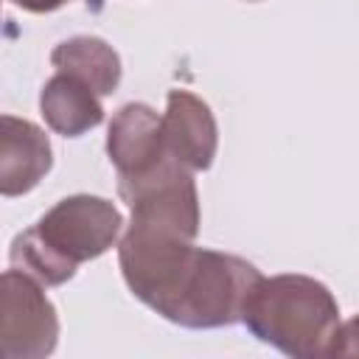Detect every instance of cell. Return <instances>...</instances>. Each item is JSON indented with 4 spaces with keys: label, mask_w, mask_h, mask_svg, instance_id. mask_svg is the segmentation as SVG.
Segmentation results:
<instances>
[{
    "label": "cell",
    "mask_w": 359,
    "mask_h": 359,
    "mask_svg": "<svg viewBox=\"0 0 359 359\" xmlns=\"http://www.w3.org/2000/svg\"><path fill=\"white\" fill-rule=\"evenodd\" d=\"M118 264L137 300L185 328L238 323L252 286L264 278L238 255L196 247L191 236L140 222H129Z\"/></svg>",
    "instance_id": "1"
},
{
    "label": "cell",
    "mask_w": 359,
    "mask_h": 359,
    "mask_svg": "<svg viewBox=\"0 0 359 359\" xmlns=\"http://www.w3.org/2000/svg\"><path fill=\"white\" fill-rule=\"evenodd\" d=\"M121 227L123 219L112 202L90 194L67 196L11 241V266L42 286H59L76 275L79 264L104 255Z\"/></svg>",
    "instance_id": "2"
},
{
    "label": "cell",
    "mask_w": 359,
    "mask_h": 359,
    "mask_svg": "<svg viewBox=\"0 0 359 359\" xmlns=\"http://www.w3.org/2000/svg\"><path fill=\"white\" fill-rule=\"evenodd\" d=\"M241 323L252 337L286 356H328L339 328V306L328 286L314 278L275 275L252 286L241 309Z\"/></svg>",
    "instance_id": "3"
},
{
    "label": "cell",
    "mask_w": 359,
    "mask_h": 359,
    "mask_svg": "<svg viewBox=\"0 0 359 359\" xmlns=\"http://www.w3.org/2000/svg\"><path fill=\"white\" fill-rule=\"evenodd\" d=\"M59 320L42 283L20 269H6L0 294V345L6 359H42L56 348Z\"/></svg>",
    "instance_id": "4"
},
{
    "label": "cell",
    "mask_w": 359,
    "mask_h": 359,
    "mask_svg": "<svg viewBox=\"0 0 359 359\" xmlns=\"http://www.w3.org/2000/svg\"><path fill=\"white\" fill-rule=\"evenodd\" d=\"M107 154L118 180H132L157 168L165 157H171L163 137V115H157L149 104H123L112 115Z\"/></svg>",
    "instance_id": "5"
},
{
    "label": "cell",
    "mask_w": 359,
    "mask_h": 359,
    "mask_svg": "<svg viewBox=\"0 0 359 359\" xmlns=\"http://www.w3.org/2000/svg\"><path fill=\"white\" fill-rule=\"evenodd\" d=\"M163 137L174 160L191 171L210 168L219 146V129L210 107L188 90H171L163 112Z\"/></svg>",
    "instance_id": "6"
},
{
    "label": "cell",
    "mask_w": 359,
    "mask_h": 359,
    "mask_svg": "<svg viewBox=\"0 0 359 359\" xmlns=\"http://www.w3.org/2000/svg\"><path fill=\"white\" fill-rule=\"evenodd\" d=\"M0 123V191L3 196H20L50 171V140L25 118L3 115Z\"/></svg>",
    "instance_id": "7"
},
{
    "label": "cell",
    "mask_w": 359,
    "mask_h": 359,
    "mask_svg": "<svg viewBox=\"0 0 359 359\" xmlns=\"http://www.w3.org/2000/svg\"><path fill=\"white\" fill-rule=\"evenodd\" d=\"M39 109L48 126L65 137H79L104 121L98 93L70 73H56L53 79L45 81Z\"/></svg>",
    "instance_id": "8"
},
{
    "label": "cell",
    "mask_w": 359,
    "mask_h": 359,
    "mask_svg": "<svg viewBox=\"0 0 359 359\" xmlns=\"http://www.w3.org/2000/svg\"><path fill=\"white\" fill-rule=\"evenodd\" d=\"M50 65L93 87L98 95L115 93L121 81V56L98 36H70L50 50Z\"/></svg>",
    "instance_id": "9"
},
{
    "label": "cell",
    "mask_w": 359,
    "mask_h": 359,
    "mask_svg": "<svg viewBox=\"0 0 359 359\" xmlns=\"http://www.w3.org/2000/svg\"><path fill=\"white\" fill-rule=\"evenodd\" d=\"M328 356H359V317H353L337 328Z\"/></svg>",
    "instance_id": "10"
},
{
    "label": "cell",
    "mask_w": 359,
    "mask_h": 359,
    "mask_svg": "<svg viewBox=\"0 0 359 359\" xmlns=\"http://www.w3.org/2000/svg\"><path fill=\"white\" fill-rule=\"evenodd\" d=\"M14 6L25 8V11H34V14H45V11H56L59 6H65L67 0H11Z\"/></svg>",
    "instance_id": "11"
},
{
    "label": "cell",
    "mask_w": 359,
    "mask_h": 359,
    "mask_svg": "<svg viewBox=\"0 0 359 359\" xmlns=\"http://www.w3.org/2000/svg\"><path fill=\"white\" fill-rule=\"evenodd\" d=\"M247 3H258V0H247Z\"/></svg>",
    "instance_id": "12"
}]
</instances>
